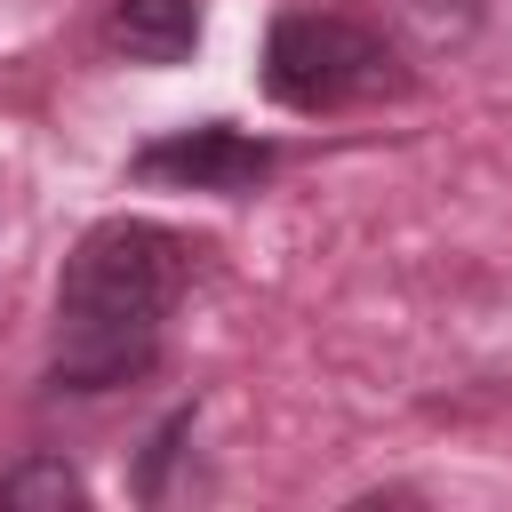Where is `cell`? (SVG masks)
<instances>
[{"mask_svg": "<svg viewBox=\"0 0 512 512\" xmlns=\"http://www.w3.org/2000/svg\"><path fill=\"white\" fill-rule=\"evenodd\" d=\"M192 240L152 224V216H104L72 240L64 280H56V352L48 384L56 392H112L152 376L160 328L192 280Z\"/></svg>", "mask_w": 512, "mask_h": 512, "instance_id": "6da1fadb", "label": "cell"}, {"mask_svg": "<svg viewBox=\"0 0 512 512\" xmlns=\"http://www.w3.org/2000/svg\"><path fill=\"white\" fill-rule=\"evenodd\" d=\"M272 168H280V152H272L264 136L232 128V120L168 128V136H152V144L128 160V176H136V184H168V192H224V200L256 192Z\"/></svg>", "mask_w": 512, "mask_h": 512, "instance_id": "3957f363", "label": "cell"}, {"mask_svg": "<svg viewBox=\"0 0 512 512\" xmlns=\"http://www.w3.org/2000/svg\"><path fill=\"white\" fill-rule=\"evenodd\" d=\"M0 504L8 512H64V504H88V480L64 456H24L0 472Z\"/></svg>", "mask_w": 512, "mask_h": 512, "instance_id": "5b68a950", "label": "cell"}, {"mask_svg": "<svg viewBox=\"0 0 512 512\" xmlns=\"http://www.w3.org/2000/svg\"><path fill=\"white\" fill-rule=\"evenodd\" d=\"M408 16H424V32H440V40H464L480 0H408Z\"/></svg>", "mask_w": 512, "mask_h": 512, "instance_id": "8992f818", "label": "cell"}, {"mask_svg": "<svg viewBox=\"0 0 512 512\" xmlns=\"http://www.w3.org/2000/svg\"><path fill=\"white\" fill-rule=\"evenodd\" d=\"M400 88H408L400 48L360 16L288 8L264 40V96L288 112H344V104H376Z\"/></svg>", "mask_w": 512, "mask_h": 512, "instance_id": "7a4b0ae2", "label": "cell"}, {"mask_svg": "<svg viewBox=\"0 0 512 512\" xmlns=\"http://www.w3.org/2000/svg\"><path fill=\"white\" fill-rule=\"evenodd\" d=\"M104 40L128 64H184L200 48V0H112Z\"/></svg>", "mask_w": 512, "mask_h": 512, "instance_id": "277c9868", "label": "cell"}]
</instances>
